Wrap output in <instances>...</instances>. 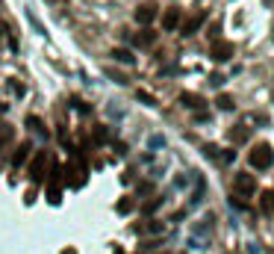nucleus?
I'll return each mask as SVG.
<instances>
[{"label":"nucleus","instance_id":"obj_1","mask_svg":"<svg viewBox=\"0 0 274 254\" xmlns=\"http://www.w3.org/2000/svg\"><path fill=\"white\" fill-rule=\"evenodd\" d=\"M248 163H251V169H257V171L271 169V163H274V151H271V145L259 142L257 148H254V151L248 154Z\"/></svg>","mask_w":274,"mask_h":254},{"label":"nucleus","instance_id":"obj_2","mask_svg":"<svg viewBox=\"0 0 274 254\" xmlns=\"http://www.w3.org/2000/svg\"><path fill=\"white\" fill-rule=\"evenodd\" d=\"M233 189H236L239 195H254V192H257V177L248 174V171H242V174L233 177Z\"/></svg>","mask_w":274,"mask_h":254},{"label":"nucleus","instance_id":"obj_3","mask_svg":"<svg viewBox=\"0 0 274 254\" xmlns=\"http://www.w3.org/2000/svg\"><path fill=\"white\" fill-rule=\"evenodd\" d=\"M233 53H236V48H233L230 42H215V45H212V53H209V56H212L215 62H227V59H230Z\"/></svg>","mask_w":274,"mask_h":254},{"label":"nucleus","instance_id":"obj_4","mask_svg":"<svg viewBox=\"0 0 274 254\" xmlns=\"http://www.w3.org/2000/svg\"><path fill=\"white\" fill-rule=\"evenodd\" d=\"M204 21H206L204 12H195V15H192L186 24H183V35H195L198 30H201V24H204Z\"/></svg>","mask_w":274,"mask_h":254},{"label":"nucleus","instance_id":"obj_5","mask_svg":"<svg viewBox=\"0 0 274 254\" xmlns=\"http://www.w3.org/2000/svg\"><path fill=\"white\" fill-rule=\"evenodd\" d=\"M180 101H183V106H189V110H201V106H204V98L195 95V92H183Z\"/></svg>","mask_w":274,"mask_h":254},{"label":"nucleus","instance_id":"obj_6","mask_svg":"<svg viewBox=\"0 0 274 254\" xmlns=\"http://www.w3.org/2000/svg\"><path fill=\"white\" fill-rule=\"evenodd\" d=\"M156 18V6H139L136 9V21L139 24H151Z\"/></svg>","mask_w":274,"mask_h":254},{"label":"nucleus","instance_id":"obj_7","mask_svg":"<svg viewBox=\"0 0 274 254\" xmlns=\"http://www.w3.org/2000/svg\"><path fill=\"white\" fill-rule=\"evenodd\" d=\"M177 24H180V9H168L165 18H162V27H165V30H174Z\"/></svg>","mask_w":274,"mask_h":254},{"label":"nucleus","instance_id":"obj_8","mask_svg":"<svg viewBox=\"0 0 274 254\" xmlns=\"http://www.w3.org/2000/svg\"><path fill=\"white\" fill-rule=\"evenodd\" d=\"M44 163H48V154L38 151V154H35V163H33V177H41V169H44Z\"/></svg>","mask_w":274,"mask_h":254},{"label":"nucleus","instance_id":"obj_9","mask_svg":"<svg viewBox=\"0 0 274 254\" xmlns=\"http://www.w3.org/2000/svg\"><path fill=\"white\" fill-rule=\"evenodd\" d=\"M112 56H115L118 62H127V65H133V62H136V59H133V53L124 51V48H115V51H112Z\"/></svg>","mask_w":274,"mask_h":254},{"label":"nucleus","instance_id":"obj_10","mask_svg":"<svg viewBox=\"0 0 274 254\" xmlns=\"http://www.w3.org/2000/svg\"><path fill=\"white\" fill-rule=\"evenodd\" d=\"M248 136H251L248 127H236V130H230V142H245Z\"/></svg>","mask_w":274,"mask_h":254},{"label":"nucleus","instance_id":"obj_11","mask_svg":"<svg viewBox=\"0 0 274 254\" xmlns=\"http://www.w3.org/2000/svg\"><path fill=\"white\" fill-rule=\"evenodd\" d=\"M259 204H262V210H265V213H274V192H262Z\"/></svg>","mask_w":274,"mask_h":254},{"label":"nucleus","instance_id":"obj_12","mask_svg":"<svg viewBox=\"0 0 274 254\" xmlns=\"http://www.w3.org/2000/svg\"><path fill=\"white\" fill-rule=\"evenodd\" d=\"M218 106H221V110H233V106H236V103H233V98H230V95H218Z\"/></svg>","mask_w":274,"mask_h":254},{"label":"nucleus","instance_id":"obj_13","mask_svg":"<svg viewBox=\"0 0 274 254\" xmlns=\"http://www.w3.org/2000/svg\"><path fill=\"white\" fill-rule=\"evenodd\" d=\"M30 127H35V133H38V136H48V130H44L41 119H33V116H30Z\"/></svg>","mask_w":274,"mask_h":254},{"label":"nucleus","instance_id":"obj_14","mask_svg":"<svg viewBox=\"0 0 274 254\" xmlns=\"http://www.w3.org/2000/svg\"><path fill=\"white\" fill-rule=\"evenodd\" d=\"M27 151H30V148H27V145H21V148H18V154H15V160H12V163H15V166H21V163H24V160H27Z\"/></svg>","mask_w":274,"mask_h":254},{"label":"nucleus","instance_id":"obj_15","mask_svg":"<svg viewBox=\"0 0 274 254\" xmlns=\"http://www.w3.org/2000/svg\"><path fill=\"white\" fill-rule=\"evenodd\" d=\"M139 98H142L145 103H154V95H148V92H139Z\"/></svg>","mask_w":274,"mask_h":254},{"label":"nucleus","instance_id":"obj_16","mask_svg":"<svg viewBox=\"0 0 274 254\" xmlns=\"http://www.w3.org/2000/svg\"><path fill=\"white\" fill-rule=\"evenodd\" d=\"M265 3H274V0H265Z\"/></svg>","mask_w":274,"mask_h":254}]
</instances>
